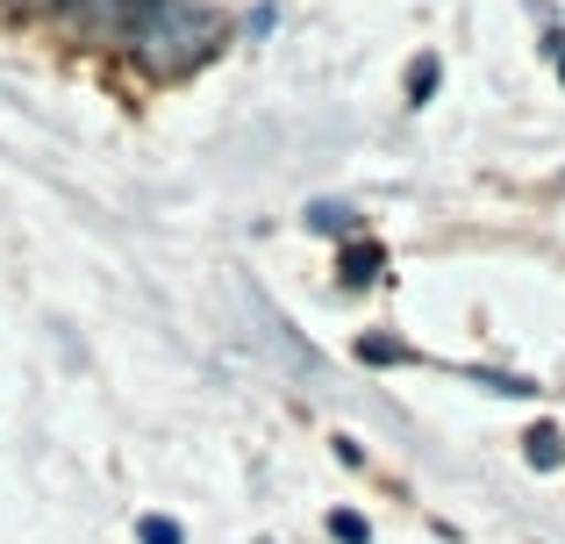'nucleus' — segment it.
Wrapping results in <instances>:
<instances>
[{"label": "nucleus", "instance_id": "nucleus-1", "mask_svg": "<svg viewBox=\"0 0 565 544\" xmlns=\"http://www.w3.org/2000/svg\"><path fill=\"white\" fill-rule=\"evenodd\" d=\"M222 43H230V22L207 0H143L137 22H129V51L151 79H186Z\"/></svg>", "mask_w": 565, "mask_h": 544}, {"label": "nucleus", "instance_id": "nucleus-2", "mask_svg": "<svg viewBox=\"0 0 565 544\" xmlns=\"http://www.w3.org/2000/svg\"><path fill=\"white\" fill-rule=\"evenodd\" d=\"M57 8H72L86 29H100V36H108V29H122V36H129V22H137L143 0H57Z\"/></svg>", "mask_w": 565, "mask_h": 544}, {"label": "nucleus", "instance_id": "nucleus-3", "mask_svg": "<svg viewBox=\"0 0 565 544\" xmlns=\"http://www.w3.org/2000/svg\"><path fill=\"white\" fill-rule=\"evenodd\" d=\"M337 273H344V287H373V279L386 273V252H380L373 237H351L344 258H337Z\"/></svg>", "mask_w": 565, "mask_h": 544}, {"label": "nucleus", "instance_id": "nucleus-4", "mask_svg": "<svg viewBox=\"0 0 565 544\" xmlns=\"http://www.w3.org/2000/svg\"><path fill=\"white\" fill-rule=\"evenodd\" d=\"M523 459L537 466V473H552V466H565V437L552 430V423H537V430L523 437Z\"/></svg>", "mask_w": 565, "mask_h": 544}, {"label": "nucleus", "instance_id": "nucleus-5", "mask_svg": "<svg viewBox=\"0 0 565 544\" xmlns=\"http://www.w3.org/2000/svg\"><path fill=\"white\" fill-rule=\"evenodd\" d=\"M308 230H316V237H351L359 215H351L344 201H316V209H308Z\"/></svg>", "mask_w": 565, "mask_h": 544}, {"label": "nucleus", "instance_id": "nucleus-6", "mask_svg": "<svg viewBox=\"0 0 565 544\" xmlns=\"http://www.w3.org/2000/svg\"><path fill=\"white\" fill-rule=\"evenodd\" d=\"M359 359L365 365H408V344H401V337H359Z\"/></svg>", "mask_w": 565, "mask_h": 544}, {"label": "nucleus", "instance_id": "nucleus-7", "mask_svg": "<svg viewBox=\"0 0 565 544\" xmlns=\"http://www.w3.org/2000/svg\"><path fill=\"white\" fill-rule=\"evenodd\" d=\"M437 72H444V65H437V57H429V51H423V57H415V65H408V108H423V100L437 94Z\"/></svg>", "mask_w": 565, "mask_h": 544}, {"label": "nucleus", "instance_id": "nucleus-8", "mask_svg": "<svg viewBox=\"0 0 565 544\" xmlns=\"http://www.w3.org/2000/svg\"><path fill=\"white\" fill-rule=\"evenodd\" d=\"M330 537L337 544H373V523H365L359 509H330Z\"/></svg>", "mask_w": 565, "mask_h": 544}, {"label": "nucleus", "instance_id": "nucleus-9", "mask_svg": "<svg viewBox=\"0 0 565 544\" xmlns=\"http://www.w3.org/2000/svg\"><path fill=\"white\" fill-rule=\"evenodd\" d=\"M137 544H186V531L172 516H137Z\"/></svg>", "mask_w": 565, "mask_h": 544}, {"label": "nucleus", "instance_id": "nucleus-10", "mask_svg": "<svg viewBox=\"0 0 565 544\" xmlns=\"http://www.w3.org/2000/svg\"><path fill=\"white\" fill-rule=\"evenodd\" d=\"M558 79H565V57H558Z\"/></svg>", "mask_w": 565, "mask_h": 544}]
</instances>
